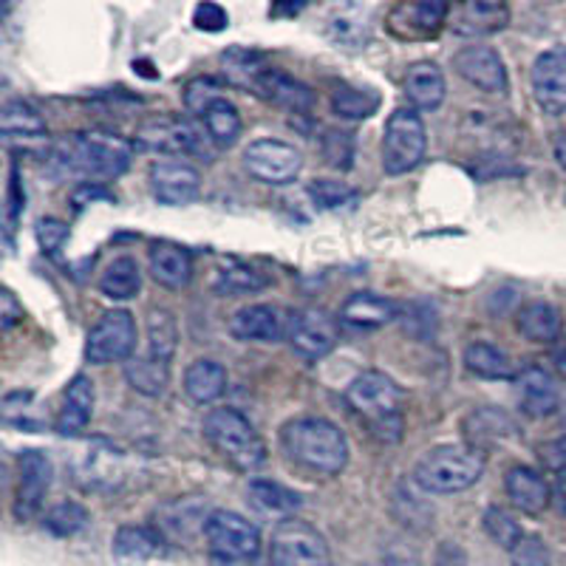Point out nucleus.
I'll return each mask as SVG.
<instances>
[{"instance_id": "18", "label": "nucleus", "mask_w": 566, "mask_h": 566, "mask_svg": "<svg viewBox=\"0 0 566 566\" xmlns=\"http://www.w3.org/2000/svg\"><path fill=\"white\" fill-rule=\"evenodd\" d=\"M451 3L444 0H419V3H399L391 9V32L399 38L419 40V38H433L439 29L451 18Z\"/></svg>"}, {"instance_id": "34", "label": "nucleus", "mask_w": 566, "mask_h": 566, "mask_svg": "<svg viewBox=\"0 0 566 566\" xmlns=\"http://www.w3.org/2000/svg\"><path fill=\"white\" fill-rule=\"evenodd\" d=\"M125 380L130 382V388L145 397H161L170 386V363H161L150 354L145 357H130L125 363Z\"/></svg>"}, {"instance_id": "49", "label": "nucleus", "mask_w": 566, "mask_h": 566, "mask_svg": "<svg viewBox=\"0 0 566 566\" xmlns=\"http://www.w3.org/2000/svg\"><path fill=\"white\" fill-rule=\"evenodd\" d=\"M23 207H27V190H23V181H20L18 165H12V168H9V181H7V207H3L9 232H12L14 224H18Z\"/></svg>"}, {"instance_id": "24", "label": "nucleus", "mask_w": 566, "mask_h": 566, "mask_svg": "<svg viewBox=\"0 0 566 566\" xmlns=\"http://www.w3.org/2000/svg\"><path fill=\"white\" fill-rule=\"evenodd\" d=\"M515 382H518V406H522V411L527 413V417L541 419L555 413L560 397L558 386H555V380L549 377V371H544V368L538 366H527L518 377H515Z\"/></svg>"}, {"instance_id": "3", "label": "nucleus", "mask_w": 566, "mask_h": 566, "mask_svg": "<svg viewBox=\"0 0 566 566\" xmlns=\"http://www.w3.org/2000/svg\"><path fill=\"white\" fill-rule=\"evenodd\" d=\"M346 402L357 417H363L380 442L402 439V411L406 394L382 371L357 374L346 388Z\"/></svg>"}, {"instance_id": "17", "label": "nucleus", "mask_w": 566, "mask_h": 566, "mask_svg": "<svg viewBox=\"0 0 566 566\" xmlns=\"http://www.w3.org/2000/svg\"><path fill=\"white\" fill-rule=\"evenodd\" d=\"M292 317L272 303H252L230 317V335L241 343H281L290 337Z\"/></svg>"}, {"instance_id": "10", "label": "nucleus", "mask_w": 566, "mask_h": 566, "mask_svg": "<svg viewBox=\"0 0 566 566\" xmlns=\"http://www.w3.org/2000/svg\"><path fill=\"white\" fill-rule=\"evenodd\" d=\"M52 459L45 457L43 451H23L18 457V484H14V502L12 513L20 524L38 518L43 510L45 493L52 488Z\"/></svg>"}, {"instance_id": "39", "label": "nucleus", "mask_w": 566, "mask_h": 566, "mask_svg": "<svg viewBox=\"0 0 566 566\" xmlns=\"http://www.w3.org/2000/svg\"><path fill=\"white\" fill-rule=\"evenodd\" d=\"M247 495H250V502L255 504L261 513H272V515H290L301 507V499L297 493L286 490L283 484L270 482V479H252L247 484Z\"/></svg>"}, {"instance_id": "27", "label": "nucleus", "mask_w": 566, "mask_h": 566, "mask_svg": "<svg viewBox=\"0 0 566 566\" xmlns=\"http://www.w3.org/2000/svg\"><path fill=\"white\" fill-rule=\"evenodd\" d=\"M462 431L468 444L479 448V451L488 453V448L493 444H502L504 439L513 437L515 422L499 408H476V411H470L462 422Z\"/></svg>"}, {"instance_id": "30", "label": "nucleus", "mask_w": 566, "mask_h": 566, "mask_svg": "<svg viewBox=\"0 0 566 566\" xmlns=\"http://www.w3.org/2000/svg\"><path fill=\"white\" fill-rule=\"evenodd\" d=\"M227 391V368L216 360H196L185 371V394L199 406H210Z\"/></svg>"}, {"instance_id": "33", "label": "nucleus", "mask_w": 566, "mask_h": 566, "mask_svg": "<svg viewBox=\"0 0 566 566\" xmlns=\"http://www.w3.org/2000/svg\"><path fill=\"white\" fill-rule=\"evenodd\" d=\"M464 366L470 374H476L482 380H513L515 366L504 348L493 343H470L464 348Z\"/></svg>"}, {"instance_id": "54", "label": "nucleus", "mask_w": 566, "mask_h": 566, "mask_svg": "<svg viewBox=\"0 0 566 566\" xmlns=\"http://www.w3.org/2000/svg\"><path fill=\"white\" fill-rule=\"evenodd\" d=\"M114 201V193H108L103 185H97V181H83V185L71 193V201H74V207H85V205H94V201Z\"/></svg>"}, {"instance_id": "35", "label": "nucleus", "mask_w": 566, "mask_h": 566, "mask_svg": "<svg viewBox=\"0 0 566 566\" xmlns=\"http://www.w3.org/2000/svg\"><path fill=\"white\" fill-rule=\"evenodd\" d=\"M515 326L530 343H555L560 335V315L553 303L535 301L518 312Z\"/></svg>"}, {"instance_id": "36", "label": "nucleus", "mask_w": 566, "mask_h": 566, "mask_svg": "<svg viewBox=\"0 0 566 566\" xmlns=\"http://www.w3.org/2000/svg\"><path fill=\"white\" fill-rule=\"evenodd\" d=\"M201 123H205V134L212 145L219 148H232L241 136V114L235 108V103H230L227 97L216 99L210 108L201 114Z\"/></svg>"}, {"instance_id": "9", "label": "nucleus", "mask_w": 566, "mask_h": 566, "mask_svg": "<svg viewBox=\"0 0 566 566\" xmlns=\"http://www.w3.org/2000/svg\"><path fill=\"white\" fill-rule=\"evenodd\" d=\"M205 538L207 547L227 560L255 558L258 549H261L258 527L235 510H210L205 524Z\"/></svg>"}, {"instance_id": "38", "label": "nucleus", "mask_w": 566, "mask_h": 566, "mask_svg": "<svg viewBox=\"0 0 566 566\" xmlns=\"http://www.w3.org/2000/svg\"><path fill=\"white\" fill-rule=\"evenodd\" d=\"M221 65H224V74L232 85L252 91H255L258 80L272 69L264 54L250 52V49H230V52L221 54Z\"/></svg>"}, {"instance_id": "1", "label": "nucleus", "mask_w": 566, "mask_h": 566, "mask_svg": "<svg viewBox=\"0 0 566 566\" xmlns=\"http://www.w3.org/2000/svg\"><path fill=\"white\" fill-rule=\"evenodd\" d=\"M130 159H134V148L123 136L105 134V130H77L54 142L45 156V165L54 176L103 185L99 179H119L130 168Z\"/></svg>"}, {"instance_id": "52", "label": "nucleus", "mask_w": 566, "mask_h": 566, "mask_svg": "<svg viewBox=\"0 0 566 566\" xmlns=\"http://www.w3.org/2000/svg\"><path fill=\"white\" fill-rule=\"evenodd\" d=\"M538 457L549 473H558V476L566 473V439H553V442L541 444Z\"/></svg>"}, {"instance_id": "47", "label": "nucleus", "mask_w": 566, "mask_h": 566, "mask_svg": "<svg viewBox=\"0 0 566 566\" xmlns=\"http://www.w3.org/2000/svg\"><path fill=\"white\" fill-rule=\"evenodd\" d=\"M221 97H224V94H221V85L216 83V80H210V77L193 80V83L185 88L187 111H193V114H199V116L205 114V111Z\"/></svg>"}, {"instance_id": "44", "label": "nucleus", "mask_w": 566, "mask_h": 566, "mask_svg": "<svg viewBox=\"0 0 566 566\" xmlns=\"http://www.w3.org/2000/svg\"><path fill=\"white\" fill-rule=\"evenodd\" d=\"M484 530H488L490 538H493L502 549H507V553L524 538L522 524L515 522L513 515L504 507H490L488 513H484Z\"/></svg>"}, {"instance_id": "14", "label": "nucleus", "mask_w": 566, "mask_h": 566, "mask_svg": "<svg viewBox=\"0 0 566 566\" xmlns=\"http://www.w3.org/2000/svg\"><path fill=\"white\" fill-rule=\"evenodd\" d=\"M533 97L538 108L549 116H560L566 111V45H553L538 54L530 71Z\"/></svg>"}, {"instance_id": "46", "label": "nucleus", "mask_w": 566, "mask_h": 566, "mask_svg": "<svg viewBox=\"0 0 566 566\" xmlns=\"http://www.w3.org/2000/svg\"><path fill=\"white\" fill-rule=\"evenodd\" d=\"M323 156L332 168L348 170L354 159V139L346 130H326L323 134Z\"/></svg>"}, {"instance_id": "20", "label": "nucleus", "mask_w": 566, "mask_h": 566, "mask_svg": "<svg viewBox=\"0 0 566 566\" xmlns=\"http://www.w3.org/2000/svg\"><path fill=\"white\" fill-rule=\"evenodd\" d=\"M504 490L515 510H522L527 515H538L553 504V488L544 479V473L530 464H515L504 476Z\"/></svg>"}, {"instance_id": "6", "label": "nucleus", "mask_w": 566, "mask_h": 566, "mask_svg": "<svg viewBox=\"0 0 566 566\" xmlns=\"http://www.w3.org/2000/svg\"><path fill=\"white\" fill-rule=\"evenodd\" d=\"M428 130L422 116L413 108H397L386 123L382 134V170L388 176H402L424 159Z\"/></svg>"}, {"instance_id": "13", "label": "nucleus", "mask_w": 566, "mask_h": 566, "mask_svg": "<svg viewBox=\"0 0 566 566\" xmlns=\"http://www.w3.org/2000/svg\"><path fill=\"white\" fill-rule=\"evenodd\" d=\"M286 340H290L292 352L301 354L303 360H323L326 354L335 352L337 340H340V328L326 310H303L292 315Z\"/></svg>"}, {"instance_id": "50", "label": "nucleus", "mask_w": 566, "mask_h": 566, "mask_svg": "<svg viewBox=\"0 0 566 566\" xmlns=\"http://www.w3.org/2000/svg\"><path fill=\"white\" fill-rule=\"evenodd\" d=\"M193 23L201 32H224L230 27V14L219 3H199L193 9Z\"/></svg>"}, {"instance_id": "43", "label": "nucleus", "mask_w": 566, "mask_h": 566, "mask_svg": "<svg viewBox=\"0 0 566 566\" xmlns=\"http://www.w3.org/2000/svg\"><path fill=\"white\" fill-rule=\"evenodd\" d=\"M85 524H88V510L77 502L54 504L43 518V527L52 535H57V538H71V535H77Z\"/></svg>"}, {"instance_id": "51", "label": "nucleus", "mask_w": 566, "mask_h": 566, "mask_svg": "<svg viewBox=\"0 0 566 566\" xmlns=\"http://www.w3.org/2000/svg\"><path fill=\"white\" fill-rule=\"evenodd\" d=\"M38 241L43 252H57L69 241V224L60 219H40L38 221Z\"/></svg>"}, {"instance_id": "31", "label": "nucleus", "mask_w": 566, "mask_h": 566, "mask_svg": "<svg viewBox=\"0 0 566 566\" xmlns=\"http://www.w3.org/2000/svg\"><path fill=\"white\" fill-rule=\"evenodd\" d=\"M328 38L346 49H363L371 40V9L340 7L328 18Z\"/></svg>"}, {"instance_id": "19", "label": "nucleus", "mask_w": 566, "mask_h": 566, "mask_svg": "<svg viewBox=\"0 0 566 566\" xmlns=\"http://www.w3.org/2000/svg\"><path fill=\"white\" fill-rule=\"evenodd\" d=\"M448 23L462 38H488V34L507 29L510 9L507 3H499V0H468V3L451 9Z\"/></svg>"}, {"instance_id": "16", "label": "nucleus", "mask_w": 566, "mask_h": 566, "mask_svg": "<svg viewBox=\"0 0 566 566\" xmlns=\"http://www.w3.org/2000/svg\"><path fill=\"white\" fill-rule=\"evenodd\" d=\"M453 69L462 80L484 94H507L510 80L504 60L490 45H464L453 54Z\"/></svg>"}, {"instance_id": "5", "label": "nucleus", "mask_w": 566, "mask_h": 566, "mask_svg": "<svg viewBox=\"0 0 566 566\" xmlns=\"http://www.w3.org/2000/svg\"><path fill=\"white\" fill-rule=\"evenodd\" d=\"M205 439L235 470L252 473L266 462V444L255 424L235 408H212L205 417Z\"/></svg>"}, {"instance_id": "26", "label": "nucleus", "mask_w": 566, "mask_h": 566, "mask_svg": "<svg viewBox=\"0 0 566 566\" xmlns=\"http://www.w3.org/2000/svg\"><path fill=\"white\" fill-rule=\"evenodd\" d=\"M0 130H3V139L12 145H34V142H49V128H45V119L40 116L38 108H32L23 99H9L0 111Z\"/></svg>"}, {"instance_id": "42", "label": "nucleus", "mask_w": 566, "mask_h": 566, "mask_svg": "<svg viewBox=\"0 0 566 566\" xmlns=\"http://www.w3.org/2000/svg\"><path fill=\"white\" fill-rule=\"evenodd\" d=\"M270 277L264 272L252 270V266H224L216 277V292L227 297H241V295H255V292L266 290Z\"/></svg>"}, {"instance_id": "48", "label": "nucleus", "mask_w": 566, "mask_h": 566, "mask_svg": "<svg viewBox=\"0 0 566 566\" xmlns=\"http://www.w3.org/2000/svg\"><path fill=\"white\" fill-rule=\"evenodd\" d=\"M510 564L513 566H549V549L538 535H524L513 549H510Z\"/></svg>"}, {"instance_id": "40", "label": "nucleus", "mask_w": 566, "mask_h": 566, "mask_svg": "<svg viewBox=\"0 0 566 566\" xmlns=\"http://www.w3.org/2000/svg\"><path fill=\"white\" fill-rule=\"evenodd\" d=\"M179 323L168 310H150L148 315V354L161 363H170L179 348Z\"/></svg>"}, {"instance_id": "22", "label": "nucleus", "mask_w": 566, "mask_h": 566, "mask_svg": "<svg viewBox=\"0 0 566 566\" xmlns=\"http://www.w3.org/2000/svg\"><path fill=\"white\" fill-rule=\"evenodd\" d=\"M255 94L266 103L277 105L283 111H292V114H303V111H310L315 105V94L306 83L295 80L292 74L281 69H270L264 77L258 80Z\"/></svg>"}, {"instance_id": "2", "label": "nucleus", "mask_w": 566, "mask_h": 566, "mask_svg": "<svg viewBox=\"0 0 566 566\" xmlns=\"http://www.w3.org/2000/svg\"><path fill=\"white\" fill-rule=\"evenodd\" d=\"M281 444L292 462L321 476H337L352 453L346 433L323 417L290 419L281 428Z\"/></svg>"}, {"instance_id": "57", "label": "nucleus", "mask_w": 566, "mask_h": 566, "mask_svg": "<svg viewBox=\"0 0 566 566\" xmlns=\"http://www.w3.org/2000/svg\"><path fill=\"white\" fill-rule=\"evenodd\" d=\"M391 566H417V564H406V560H394Z\"/></svg>"}, {"instance_id": "56", "label": "nucleus", "mask_w": 566, "mask_h": 566, "mask_svg": "<svg viewBox=\"0 0 566 566\" xmlns=\"http://www.w3.org/2000/svg\"><path fill=\"white\" fill-rule=\"evenodd\" d=\"M553 150H555V159H558L560 168L566 170V134H558L553 142Z\"/></svg>"}, {"instance_id": "23", "label": "nucleus", "mask_w": 566, "mask_h": 566, "mask_svg": "<svg viewBox=\"0 0 566 566\" xmlns=\"http://www.w3.org/2000/svg\"><path fill=\"white\" fill-rule=\"evenodd\" d=\"M402 88H406V97L413 111H437L448 94L442 69L431 60H419V63L408 65Z\"/></svg>"}, {"instance_id": "32", "label": "nucleus", "mask_w": 566, "mask_h": 566, "mask_svg": "<svg viewBox=\"0 0 566 566\" xmlns=\"http://www.w3.org/2000/svg\"><path fill=\"white\" fill-rule=\"evenodd\" d=\"M114 553L123 560H148L165 553V535L154 527L125 524L114 535Z\"/></svg>"}, {"instance_id": "12", "label": "nucleus", "mask_w": 566, "mask_h": 566, "mask_svg": "<svg viewBox=\"0 0 566 566\" xmlns=\"http://www.w3.org/2000/svg\"><path fill=\"white\" fill-rule=\"evenodd\" d=\"M136 142L142 148L170 156H196L205 150L207 136L185 116H156L139 125Z\"/></svg>"}, {"instance_id": "11", "label": "nucleus", "mask_w": 566, "mask_h": 566, "mask_svg": "<svg viewBox=\"0 0 566 566\" xmlns=\"http://www.w3.org/2000/svg\"><path fill=\"white\" fill-rule=\"evenodd\" d=\"M244 168L264 185H290L301 176L303 156L281 139H255L244 150Z\"/></svg>"}, {"instance_id": "21", "label": "nucleus", "mask_w": 566, "mask_h": 566, "mask_svg": "<svg viewBox=\"0 0 566 566\" xmlns=\"http://www.w3.org/2000/svg\"><path fill=\"white\" fill-rule=\"evenodd\" d=\"M94 402H97L94 382L85 374H77L69 382V388H65L63 408H60L57 419H54V428L63 437H77V433H83L88 428L91 417H94Z\"/></svg>"}, {"instance_id": "55", "label": "nucleus", "mask_w": 566, "mask_h": 566, "mask_svg": "<svg viewBox=\"0 0 566 566\" xmlns=\"http://www.w3.org/2000/svg\"><path fill=\"white\" fill-rule=\"evenodd\" d=\"M553 504L558 507V513L566 515V473H560L553 484Z\"/></svg>"}, {"instance_id": "25", "label": "nucleus", "mask_w": 566, "mask_h": 566, "mask_svg": "<svg viewBox=\"0 0 566 566\" xmlns=\"http://www.w3.org/2000/svg\"><path fill=\"white\" fill-rule=\"evenodd\" d=\"M148 264L154 281L161 283L165 290H185L190 277H193L190 252L179 244H170V241H159V244L150 247Z\"/></svg>"}, {"instance_id": "7", "label": "nucleus", "mask_w": 566, "mask_h": 566, "mask_svg": "<svg viewBox=\"0 0 566 566\" xmlns=\"http://www.w3.org/2000/svg\"><path fill=\"white\" fill-rule=\"evenodd\" d=\"M272 566H328L326 538L301 518H283L272 533L270 544Z\"/></svg>"}, {"instance_id": "8", "label": "nucleus", "mask_w": 566, "mask_h": 566, "mask_svg": "<svg viewBox=\"0 0 566 566\" xmlns=\"http://www.w3.org/2000/svg\"><path fill=\"white\" fill-rule=\"evenodd\" d=\"M136 348V321L128 310H108L88 332L85 357L94 366L128 363Z\"/></svg>"}, {"instance_id": "53", "label": "nucleus", "mask_w": 566, "mask_h": 566, "mask_svg": "<svg viewBox=\"0 0 566 566\" xmlns=\"http://www.w3.org/2000/svg\"><path fill=\"white\" fill-rule=\"evenodd\" d=\"M23 321V306L18 303V297L12 295L9 290L0 292V326H3V332H9V328H14L18 323Z\"/></svg>"}, {"instance_id": "29", "label": "nucleus", "mask_w": 566, "mask_h": 566, "mask_svg": "<svg viewBox=\"0 0 566 566\" xmlns=\"http://www.w3.org/2000/svg\"><path fill=\"white\" fill-rule=\"evenodd\" d=\"M207 515L201 502L196 499H179V502H170L165 507H159L156 513V530H159L165 538H187V535L193 533H205Z\"/></svg>"}, {"instance_id": "15", "label": "nucleus", "mask_w": 566, "mask_h": 566, "mask_svg": "<svg viewBox=\"0 0 566 566\" xmlns=\"http://www.w3.org/2000/svg\"><path fill=\"white\" fill-rule=\"evenodd\" d=\"M150 190L168 207H185L199 199L201 174L179 159H156L148 170Z\"/></svg>"}, {"instance_id": "45", "label": "nucleus", "mask_w": 566, "mask_h": 566, "mask_svg": "<svg viewBox=\"0 0 566 566\" xmlns=\"http://www.w3.org/2000/svg\"><path fill=\"white\" fill-rule=\"evenodd\" d=\"M310 196L321 210H343L357 201V190L348 187L346 181H332V179H315L310 185Z\"/></svg>"}, {"instance_id": "37", "label": "nucleus", "mask_w": 566, "mask_h": 566, "mask_svg": "<svg viewBox=\"0 0 566 566\" xmlns=\"http://www.w3.org/2000/svg\"><path fill=\"white\" fill-rule=\"evenodd\" d=\"M142 290V272L130 255L114 258L99 277V292L111 301H130Z\"/></svg>"}, {"instance_id": "41", "label": "nucleus", "mask_w": 566, "mask_h": 566, "mask_svg": "<svg viewBox=\"0 0 566 566\" xmlns=\"http://www.w3.org/2000/svg\"><path fill=\"white\" fill-rule=\"evenodd\" d=\"M380 108V94H374L371 88H337L332 94V111H335L340 119H368L371 114H377Z\"/></svg>"}, {"instance_id": "28", "label": "nucleus", "mask_w": 566, "mask_h": 566, "mask_svg": "<svg viewBox=\"0 0 566 566\" xmlns=\"http://www.w3.org/2000/svg\"><path fill=\"white\" fill-rule=\"evenodd\" d=\"M399 306L377 292H354L340 310V321L354 328H380L397 317Z\"/></svg>"}, {"instance_id": "4", "label": "nucleus", "mask_w": 566, "mask_h": 566, "mask_svg": "<svg viewBox=\"0 0 566 566\" xmlns=\"http://www.w3.org/2000/svg\"><path fill=\"white\" fill-rule=\"evenodd\" d=\"M484 468H488V453L473 444H439L419 459L413 468V482L424 493H462L484 476Z\"/></svg>"}]
</instances>
